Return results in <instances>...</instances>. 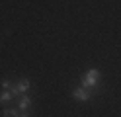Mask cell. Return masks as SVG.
<instances>
[{
	"mask_svg": "<svg viewBox=\"0 0 121 117\" xmlns=\"http://www.w3.org/2000/svg\"><path fill=\"white\" fill-rule=\"evenodd\" d=\"M100 70L98 68H92V70H88V72L84 74V78H82V86L84 88H96L98 82H100Z\"/></svg>",
	"mask_w": 121,
	"mask_h": 117,
	"instance_id": "cell-1",
	"label": "cell"
},
{
	"mask_svg": "<svg viewBox=\"0 0 121 117\" xmlns=\"http://www.w3.org/2000/svg\"><path fill=\"white\" fill-rule=\"evenodd\" d=\"M29 86H31V82H29V80H20L16 86H12V94H14V96H24V94L29 90Z\"/></svg>",
	"mask_w": 121,
	"mask_h": 117,
	"instance_id": "cell-2",
	"label": "cell"
},
{
	"mask_svg": "<svg viewBox=\"0 0 121 117\" xmlns=\"http://www.w3.org/2000/svg\"><path fill=\"white\" fill-rule=\"evenodd\" d=\"M72 96L76 98V100H80V101H88L90 98H92V92L82 86V88H74V90H72Z\"/></svg>",
	"mask_w": 121,
	"mask_h": 117,
	"instance_id": "cell-3",
	"label": "cell"
},
{
	"mask_svg": "<svg viewBox=\"0 0 121 117\" xmlns=\"http://www.w3.org/2000/svg\"><path fill=\"white\" fill-rule=\"evenodd\" d=\"M29 105H31V100H29V96H22V98L18 100V107L22 109V111H26Z\"/></svg>",
	"mask_w": 121,
	"mask_h": 117,
	"instance_id": "cell-4",
	"label": "cell"
},
{
	"mask_svg": "<svg viewBox=\"0 0 121 117\" xmlns=\"http://www.w3.org/2000/svg\"><path fill=\"white\" fill-rule=\"evenodd\" d=\"M12 96H14L12 92H4L2 96H0V104H6V101H10V100H12Z\"/></svg>",
	"mask_w": 121,
	"mask_h": 117,
	"instance_id": "cell-5",
	"label": "cell"
},
{
	"mask_svg": "<svg viewBox=\"0 0 121 117\" xmlns=\"http://www.w3.org/2000/svg\"><path fill=\"white\" fill-rule=\"evenodd\" d=\"M4 117H20V113L16 111V109H4Z\"/></svg>",
	"mask_w": 121,
	"mask_h": 117,
	"instance_id": "cell-6",
	"label": "cell"
},
{
	"mask_svg": "<svg viewBox=\"0 0 121 117\" xmlns=\"http://www.w3.org/2000/svg\"><path fill=\"white\" fill-rule=\"evenodd\" d=\"M0 86H2L4 90H12V84H10L8 80H2V82H0Z\"/></svg>",
	"mask_w": 121,
	"mask_h": 117,
	"instance_id": "cell-7",
	"label": "cell"
},
{
	"mask_svg": "<svg viewBox=\"0 0 121 117\" xmlns=\"http://www.w3.org/2000/svg\"><path fill=\"white\" fill-rule=\"evenodd\" d=\"M20 117H31V115H29V111L26 109V111H22V113H20Z\"/></svg>",
	"mask_w": 121,
	"mask_h": 117,
	"instance_id": "cell-8",
	"label": "cell"
}]
</instances>
